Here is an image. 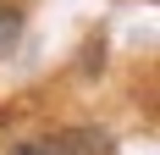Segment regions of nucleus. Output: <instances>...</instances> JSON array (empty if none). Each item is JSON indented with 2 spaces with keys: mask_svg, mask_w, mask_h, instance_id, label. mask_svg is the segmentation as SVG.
Segmentation results:
<instances>
[{
  "mask_svg": "<svg viewBox=\"0 0 160 155\" xmlns=\"http://www.w3.org/2000/svg\"><path fill=\"white\" fill-rule=\"evenodd\" d=\"M6 155H111V139L99 127H72V133H44V139H22Z\"/></svg>",
  "mask_w": 160,
  "mask_h": 155,
  "instance_id": "f257e3e1",
  "label": "nucleus"
},
{
  "mask_svg": "<svg viewBox=\"0 0 160 155\" xmlns=\"http://www.w3.org/2000/svg\"><path fill=\"white\" fill-rule=\"evenodd\" d=\"M22 39V6L17 0H0V56Z\"/></svg>",
  "mask_w": 160,
  "mask_h": 155,
  "instance_id": "f03ea898",
  "label": "nucleus"
}]
</instances>
